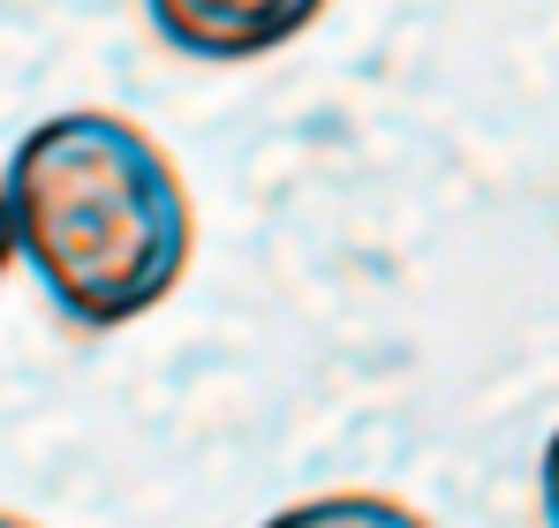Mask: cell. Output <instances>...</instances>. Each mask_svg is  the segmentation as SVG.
I'll return each instance as SVG.
<instances>
[{
  "instance_id": "1",
  "label": "cell",
  "mask_w": 559,
  "mask_h": 528,
  "mask_svg": "<svg viewBox=\"0 0 559 528\" xmlns=\"http://www.w3.org/2000/svg\"><path fill=\"white\" fill-rule=\"evenodd\" d=\"M8 227L38 295L76 333H121L152 317L189 272L197 212L175 159L121 113H46L8 152Z\"/></svg>"
},
{
  "instance_id": "2",
  "label": "cell",
  "mask_w": 559,
  "mask_h": 528,
  "mask_svg": "<svg viewBox=\"0 0 559 528\" xmlns=\"http://www.w3.org/2000/svg\"><path fill=\"white\" fill-rule=\"evenodd\" d=\"M144 15L189 61H265L325 15V0H144Z\"/></svg>"
},
{
  "instance_id": "3",
  "label": "cell",
  "mask_w": 559,
  "mask_h": 528,
  "mask_svg": "<svg viewBox=\"0 0 559 528\" xmlns=\"http://www.w3.org/2000/svg\"><path fill=\"white\" fill-rule=\"evenodd\" d=\"M258 528H431L416 506L385 499V491H325V499H295Z\"/></svg>"
},
{
  "instance_id": "4",
  "label": "cell",
  "mask_w": 559,
  "mask_h": 528,
  "mask_svg": "<svg viewBox=\"0 0 559 528\" xmlns=\"http://www.w3.org/2000/svg\"><path fill=\"white\" fill-rule=\"evenodd\" d=\"M537 506H545V528H559V431L545 439V460H537Z\"/></svg>"
},
{
  "instance_id": "5",
  "label": "cell",
  "mask_w": 559,
  "mask_h": 528,
  "mask_svg": "<svg viewBox=\"0 0 559 528\" xmlns=\"http://www.w3.org/2000/svg\"><path fill=\"white\" fill-rule=\"evenodd\" d=\"M15 264V227H8V196H0V272Z\"/></svg>"
},
{
  "instance_id": "6",
  "label": "cell",
  "mask_w": 559,
  "mask_h": 528,
  "mask_svg": "<svg viewBox=\"0 0 559 528\" xmlns=\"http://www.w3.org/2000/svg\"><path fill=\"white\" fill-rule=\"evenodd\" d=\"M0 528H38V521H23V514H8V506H0Z\"/></svg>"
}]
</instances>
